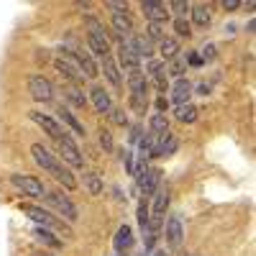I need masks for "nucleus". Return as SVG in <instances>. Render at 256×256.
Wrapping results in <instances>:
<instances>
[{
	"label": "nucleus",
	"instance_id": "f257e3e1",
	"mask_svg": "<svg viewBox=\"0 0 256 256\" xmlns=\"http://www.w3.org/2000/svg\"><path fill=\"white\" fill-rule=\"evenodd\" d=\"M31 154H34V162L41 166V169H44V172L46 174H52L56 182H62L64 187H67V190H74L77 187V180H74V174L70 172V169L67 166H64L54 154H49V148L46 146H41V144H34L31 146Z\"/></svg>",
	"mask_w": 256,
	"mask_h": 256
},
{
	"label": "nucleus",
	"instance_id": "f03ea898",
	"mask_svg": "<svg viewBox=\"0 0 256 256\" xmlns=\"http://www.w3.org/2000/svg\"><path fill=\"white\" fill-rule=\"evenodd\" d=\"M20 212H26V216L34 220V223H38V228H54V230H62L64 236H72V228L64 223V220H59V218H54L49 210H44V208H38V205H20Z\"/></svg>",
	"mask_w": 256,
	"mask_h": 256
},
{
	"label": "nucleus",
	"instance_id": "7ed1b4c3",
	"mask_svg": "<svg viewBox=\"0 0 256 256\" xmlns=\"http://www.w3.org/2000/svg\"><path fill=\"white\" fill-rule=\"evenodd\" d=\"M46 200L54 205V210H56V212H62V216H64V220L74 223V220L80 218V210H77V205H74V202H72L67 195H62L59 190L49 192V195H46Z\"/></svg>",
	"mask_w": 256,
	"mask_h": 256
},
{
	"label": "nucleus",
	"instance_id": "20e7f679",
	"mask_svg": "<svg viewBox=\"0 0 256 256\" xmlns=\"http://www.w3.org/2000/svg\"><path fill=\"white\" fill-rule=\"evenodd\" d=\"M28 92L38 102H52L54 100V88H52V82L44 74H31L28 77Z\"/></svg>",
	"mask_w": 256,
	"mask_h": 256
},
{
	"label": "nucleus",
	"instance_id": "39448f33",
	"mask_svg": "<svg viewBox=\"0 0 256 256\" xmlns=\"http://www.w3.org/2000/svg\"><path fill=\"white\" fill-rule=\"evenodd\" d=\"M10 182L24 192V195H28V198H44V184H41L36 177H31V174H10Z\"/></svg>",
	"mask_w": 256,
	"mask_h": 256
},
{
	"label": "nucleus",
	"instance_id": "423d86ee",
	"mask_svg": "<svg viewBox=\"0 0 256 256\" xmlns=\"http://www.w3.org/2000/svg\"><path fill=\"white\" fill-rule=\"evenodd\" d=\"M31 120L36 123V126H41L44 128V134H49L54 141H59V138H64L67 136V131L62 128V123L56 120V118H52V116H46V113H38V110H31Z\"/></svg>",
	"mask_w": 256,
	"mask_h": 256
},
{
	"label": "nucleus",
	"instance_id": "0eeeda50",
	"mask_svg": "<svg viewBox=\"0 0 256 256\" xmlns=\"http://www.w3.org/2000/svg\"><path fill=\"white\" fill-rule=\"evenodd\" d=\"M166 208H169V192H166V187H159V190L154 192V210L148 212V226L159 228Z\"/></svg>",
	"mask_w": 256,
	"mask_h": 256
},
{
	"label": "nucleus",
	"instance_id": "6e6552de",
	"mask_svg": "<svg viewBox=\"0 0 256 256\" xmlns=\"http://www.w3.org/2000/svg\"><path fill=\"white\" fill-rule=\"evenodd\" d=\"M74 54V59H77V70H80V74L82 77H88V80H95L98 74H100V70H98V64H95V59H92V54L88 52V49H74L72 52Z\"/></svg>",
	"mask_w": 256,
	"mask_h": 256
},
{
	"label": "nucleus",
	"instance_id": "1a4fd4ad",
	"mask_svg": "<svg viewBox=\"0 0 256 256\" xmlns=\"http://www.w3.org/2000/svg\"><path fill=\"white\" fill-rule=\"evenodd\" d=\"M56 148H59L62 159H64V162H70L72 166H82V164H84V159H82V154H80V148H77V144L72 141L70 134L56 141Z\"/></svg>",
	"mask_w": 256,
	"mask_h": 256
},
{
	"label": "nucleus",
	"instance_id": "9d476101",
	"mask_svg": "<svg viewBox=\"0 0 256 256\" xmlns=\"http://www.w3.org/2000/svg\"><path fill=\"white\" fill-rule=\"evenodd\" d=\"M141 8H144V16L152 20V24H166V18H169V6L159 3V0H144Z\"/></svg>",
	"mask_w": 256,
	"mask_h": 256
},
{
	"label": "nucleus",
	"instance_id": "9b49d317",
	"mask_svg": "<svg viewBox=\"0 0 256 256\" xmlns=\"http://www.w3.org/2000/svg\"><path fill=\"white\" fill-rule=\"evenodd\" d=\"M182 236H184L182 220L177 216H169V220H166V244H169V248L177 251L182 246Z\"/></svg>",
	"mask_w": 256,
	"mask_h": 256
},
{
	"label": "nucleus",
	"instance_id": "f8f14e48",
	"mask_svg": "<svg viewBox=\"0 0 256 256\" xmlns=\"http://www.w3.org/2000/svg\"><path fill=\"white\" fill-rule=\"evenodd\" d=\"M54 67H56V72H59V74H62L64 80H67V82H72V88H77V84H82V80H84V77L80 74V70L74 67L72 62H67V59L62 56V59H56V62H54Z\"/></svg>",
	"mask_w": 256,
	"mask_h": 256
},
{
	"label": "nucleus",
	"instance_id": "ddd939ff",
	"mask_svg": "<svg viewBox=\"0 0 256 256\" xmlns=\"http://www.w3.org/2000/svg\"><path fill=\"white\" fill-rule=\"evenodd\" d=\"M177 146H180L177 136H172V134H164V136H159V138H156L152 156H172V154L177 152Z\"/></svg>",
	"mask_w": 256,
	"mask_h": 256
},
{
	"label": "nucleus",
	"instance_id": "4468645a",
	"mask_svg": "<svg viewBox=\"0 0 256 256\" xmlns=\"http://www.w3.org/2000/svg\"><path fill=\"white\" fill-rule=\"evenodd\" d=\"M126 46L131 49L138 59H141V56H146V59L154 56V44H152L148 38H144V36H131V41H126Z\"/></svg>",
	"mask_w": 256,
	"mask_h": 256
},
{
	"label": "nucleus",
	"instance_id": "2eb2a0df",
	"mask_svg": "<svg viewBox=\"0 0 256 256\" xmlns=\"http://www.w3.org/2000/svg\"><path fill=\"white\" fill-rule=\"evenodd\" d=\"M90 100H92V105H95L98 113H110V110H113V100H110L108 90L92 88V90H90Z\"/></svg>",
	"mask_w": 256,
	"mask_h": 256
},
{
	"label": "nucleus",
	"instance_id": "dca6fc26",
	"mask_svg": "<svg viewBox=\"0 0 256 256\" xmlns=\"http://www.w3.org/2000/svg\"><path fill=\"white\" fill-rule=\"evenodd\" d=\"M159 182H162V172H159V169H146V172L141 174V192L146 198L154 195V192L159 190Z\"/></svg>",
	"mask_w": 256,
	"mask_h": 256
},
{
	"label": "nucleus",
	"instance_id": "f3484780",
	"mask_svg": "<svg viewBox=\"0 0 256 256\" xmlns=\"http://www.w3.org/2000/svg\"><path fill=\"white\" fill-rule=\"evenodd\" d=\"M118 62L123 64L128 72H138V70H141V59L126 46V41H120V46H118Z\"/></svg>",
	"mask_w": 256,
	"mask_h": 256
},
{
	"label": "nucleus",
	"instance_id": "a211bd4d",
	"mask_svg": "<svg viewBox=\"0 0 256 256\" xmlns=\"http://www.w3.org/2000/svg\"><path fill=\"white\" fill-rule=\"evenodd\" d=\"M128 88H131V98H146L148 95V82H146L141 70L128 74Z\"/></svg>",
	"mask_w": 256,
	"mask_h": 256
},
{
	"label": "nucleus",
	"instance_id": "6ab92c4d",
	"mask_svg": "<svg viewBox=\"0 0 256 256\" xmlns=\"http://www.w3.org/2000/svg\"><path fill=\"white\" fill-rule=\"evenodd\" d=\"M148 74L154 77L156 90H159V92H166V64H164V62L152 59V62H148Z\"/></svg>",
	"mask_w": 256,
	"mask_h": 256
},
{
	"label": "nucleus",
	"instance_id": "aec40b11",
	"mask_svg": "<svg viewBox=\"0 0 256 256\" xmlns=\"http://www.w3.org/2000/svg\"><path fill=\"white\" fill-rule=\"evenodd\" d=\"M131 246H134V230H131V226L123 223L118 228V233H116V251L118 254H126Z\"/></svg>",
	"mask_w": 256,
	"mask_h": 256
},
{
	"label": "nucleus",
	"instance_id": "412c9836",
	"mask_svg": "<svg viewBox=\"0 0 256 256\" xmlns=\"http://www.w3.org/2000/svg\"><path fill=\"white\" fill-rule=\"evenodd\" d=\"M190 95H192V84H190L184 77H180V80L174 82V88H172V100H174L177 105H184V102L190 100Z\"/></svg>",
	"mask_w": 256,
	"mask_h": 256
},
{
	"label": "nucleus",
	"instance_id": "4be33fe9",
	"mask_svg": "<svg viewBox=\"0 0 256 256\" xmlns=\"http://www.w3.org/2000/svg\"><path fill=\"white\" fill-rule=\"evenodd\" d=\"M88 44H90V52H95L100 59L110 56V41H108V38L95 36V34H88Z\"/></svg>",
	"mask_w": 256,
	"mask_h": 256
},
{
	"label": "nucleus",
	"instance_id": "5701e85b",
	"mask_svg": "<svg viewBox=\"0 0 256 256\" xmlns=\"http://www.w3.org/2000/svg\"><path fill=\"white\" fill-rule=\"evenodd\" d=\"M113 28L118 31V36H120V41H123L126 36H134V20L128 18L126 13H123V16H113Z\"/></svg>",
	"mask_w": 256,
	"mask_h": 256
},
{
	"label": "nucleus",
	"instance_id": "b1692460",
	"mask_svg": "<svg viewBox=\"0 0 256 256\" xmlns=\"http://www.w3.org/2000/svg\"><path fill=\"white\" fill-rule=\"evenodd\" d=\"M159 52H162L164 59H177V56H180V41L172 38V36L162 38V41H159Z\"/></svg>",
	"mask_w": 256,
	"mask_h": 256
},
{
	"label": "nucleus",
	"instance_id": "393cba45",
	"mask_svg": "<svg viewBox=\"0 0 256 256\" xmlns=\"http://www.w3.org/2000/svg\"><path fill=\"white\" fill-rule=\"evenodd\" d=\"M102 74L110 80V84H116V88H120L123 80H120V72H118V64L110 59V56H105L102 59Z\"/></svg>",
	"mask_w": 256,
	"mask_h": 256
},
{
	"label": "nucleus",
	"instance_id": "a878e982",
	"mask_svg": "<svg viewBox=\"0 0 256 256\" xmlns=\"http://www.w3.org/2000/svg\"><path fill=\"white\" fill-rule=\"evenodd\" d=\"M177 120L180 123H195L198 120V108H195V105H190V102L177 105Z\"/></svg>",
	"mask_w": 256,
	"mask_h": 256
},
{
	"label": "nucleus",
	"instance_id": "bb28decb",
	"mask_svg": "<svg viewBox=\"0 0 256 256\" xmlns=\"http://www.w3.org/2000/svg\"><path fill=\"white\" fill-rule=\"evenodd\" d=\"M164 134H169V123H166V118H164L162 113L152 116V138H159V136H164Z\"/></svg>",
	"mask_w": 256,
	"mask_h": 256
},
{
	"label": "nucleus",
	"instance_id": "cd10ccee",
	"mask_svg": "<svg viewBox=\"0 0 256 256\" xmlns=\"http://www.w3.org/2000/svg\"><path fill=\"white\" fill-rule=\"evenodd\" d=\"M56 113H59V118H62L64 123H67V126L72 128V131H74L77 136H84V128H82V123H80V120H77V118H74V116H72L67 108H59Z\"/></svg>",
	"mask_w": 256,
	"mask_h": 256
},
{
	"label": "nucleus",
	"instance_id": "c85d7f7f",
	"mask_svg": "<svg viewBox=\"0 0 256 256\" xmlns=\"http://www.w3.org/2000/svg\"><path fill=\"white\" fill-rule=\"evenodd\" d=\"M34 236H36V241H41V244H46V246H54V248H62V241L54 236L52 230H46V228H36L34 230Z\"/></svg>",
	"mask_w": 256,
	"mask_h": 256
},
{
	"label": "nucleus",
	"instance_id": "c756f323",
	"mask_svg": "<svg viewBox=\"0 0 256 256\" xmlns=\"http://www.w3.org/2000/svg\"><path fill=\"white\" fill-rule=\"evenodd\" d=\"M192 18H195V26H200V28L210 26V8L208 6H195L192 8Z\"/></svg>",
	"mask_w": 256,
	"mask_h": 256
},
{
	"label": "nucleus",
	"instance_id": "7c9ffc66",
	"mask_svg": "<svg viewBox=\"0 0 256 256\" xmlns=\"http://www.w3.org/2000/svg\"><path fill=\"white\" fill-rule=\"evenodd\" d=\"M84 184H88L90 195H100V192H102V180H100L95 172H88V174H84Z\"/></svg>",
	"mask_w": 256,
	"mask_h": 256
},
{
	"label": "nucleus",
	"instance_id": "2f4dec72",
	"mask_svg": "<svg viewBox=\"0 0 256 256\" xmlns=\"http://www.w3.org/2000/svg\"><path fill=\"white\" fill-rule=\"evenodd\" d=\"M64 95H67L77 105V108H84V105H88V98H84L82 90H77V88H67V90H64Z\"/></svg>",
	"mask_w": 256,
	"mask_h": 256
},
{
	"label": "nucleus",
	"instance_id": "473e14b6",
	"mask_svg": "<svg viewBox=\"0 0 256 256\" xmlns=\"http://www.w3.org/2000/svg\"><path fill=\"white\" fill-rule=\"evenodd\" d=\"M84 24H88V34H95V36H102V38H108V31H105V26L100 24V20L98 18H88V20H84Z\"/></svg>",
	"mask_w": 256,
	"mask_h": 256
},
{
	"label": "nucleus",
	"instance_id": "72a5a7b5",
	"mask_svg": "<svg viewBox=\"0 0 256 256\" xmlns=\"http://www.w3.org/2000/svg\"><path fill=\"white\" fill-rule=\"evenodd\" d=\"M148 41H162V38H166V34H164V24H152L148 26V36H146Z\"/></svg>",
	"mask_w": 256,
	"mask_h": 256
},
{
	"label": "nucleus",
	"instance_id": "f704fd0d",
	"mask_svg": "<svg viewBox=\"0 0 256 256\" xmlns=\"http://www.w3.org/2000/svg\"><path fill=\"white\" fill-rule=\"evenodd\" d=\"M100 146L105 148V152H113V136H110V131L108 128H100Z\"/></svg>",
	"mask_w": 256,
	"mask_h": 256
},
{
	"label": "nucleus",
	"instance_id": "c9c22d12",
	"mask_svg": "<svg viewBox=\"0 0 256 256\" xmlns=\"http://www.w3.org/2000/svg\"><path fill=\"white\" fill-rule=\"evenodd\" d=\"M174 31H177V36H184V38H190V36H192L190 24H187L184 18H177V20H174Z\"/></svg>",
	"mask_w": 256,
	"mask_h": 256
},
{
	"label": "nucleus",
	"instance_id": "e433bc0d",
	"mask_svg": "<svg viewBox=\"0 0 256 256\" xmlns=\"http://www.w3.org/2000/svg\"><path fill=\"white\" fill-rule=\"evenodd\" d=\"M138 226L141 228L148 226V202L146 200H141V205H138Z\"/></svg>",
	"mask_w": 256,
	"mask_h": 256
},
{
	"label": "nucleus",
	"instance_id": "4c0bfd02",
	"mask_svg": "<svg viewBox=\"0 0 256 256\" xmlns=\"http://www.w3.org/2000/svg\"><path fill=\"white\" fill-rule=\"evenodd\" d=\"M169 74H174V77H182V72H184V62L177 56V59H172V67L166 70Z\"/></svg>",
	"mask_w": 256,
	"mask_h": 256
},
{
	"label": "nucleus",
	"instance_id": "58836bf2",
	"mask_svg": "<svg viewBox=\"0 0 256 256\" xmlns=\"http://www.w3.org/2000/svg\"><path fill=\"white\" fill-rule=\"evenodd\" d=\"M110 120H113L116 126H126V123H128V118H126V113H123L120 108H116V110H110Z\"/></svg>",
	"mask_w": 256,
	"mask_h": 256
},
{
	"label": "nucleus",
	"instance_id": "ea45409f",
	"mask_svg": "<svg viewBox=\"0 0 256 256\" xmlns=\"http://www.w3.org/2000/svg\"><path fill=\"white\" fill-rule=\"evenodd\" d=\"M169 8H172L177 16H184V13L190 10V6H187V3H182V0H174V3H169Z\"/></svg>",
	"mask_w": 256,
	"mask_h": 256
},
{
	"label": "nucleus",
	"instance_id": "a19ab883",
	"mask_svg": "<svg viewBox=\"0 0 256 256\" xmlns=\"http://www.w3.org/2000/svg\"><path fill=\"white\" fill-rule=\"evenodd\" d=\"M200 59L202 62H210V59H216V46H212V44H208L202 52H200Z\"/></svg>",
	"mask_w": 256,
	"mask_h": 256
},
{
	"label": "nucleus",
	"instance_id": "79ce46f5",
	"mask_svg": "<svg viewBox=\"0 0 256 256\" xmlns=\"http://www.w3.org/2000/svg\"><path fill=\"white\" fill-rule=\"evenodd\" d=\"M238 6H241L238 0H223V8H226V10H236Z\"/></svg>",
	"mask_w": 256,
	"mask_h": 256
},
{
	"label": "nucleus",
	"instance_id": "37998d69",
	"mask_svg": "<svg viewBox=\"0 0 256 256\" xmlns=\"http://www.w3.org/2000/svg\"><path fill=\"white\" fill-rule=\"evenodd\" d=\"M190 64H195V67H200V64H202L200 54H190Z\"/></svg>",
	"mask_w": 256,
	"mask_h": 256
},
{
	"label": "nucleus",
	"instance_id": "c03bdc74",
	"mask_svg": "<svg viewBox=\"0 0 256 256\" xmlns=\"http://www.w3.org/2000/svg\"><path fill=\"white\" fill-rule=\"evenodd\" d=\"M166 105H169V102H166V100H164V98H159V100H156V108H159V110H162V113H164V110H166Z\"/></svg>",
	"mask_w": 256,
	"mask_h": 256
},
{
	"label": "nucleus",
	"instance_id": "a18cd8bd",
	"mask_svg": "<svg viewBox=\"0 0 256 256\" xmlns=\"http://www.w3.org/2000/svg\"><path fill=\"white\" fill-rule=\"evenodd\" d=\"M198 92H200V95H208V92H210V88H208V84H200Z\"/></svg>",
	"mask_w": 256,
	"mask_h": 256
},
{
	"label": "nucleus",
	"instance_id": "49530a36",
	"mask_svg": "<svg viewBox=\"0 0 256 256\" xmlns=\"http://www.w3.org/2000/svg\"><path fill=\"white\" fill-rule=\"evenodd\" d=\"M152 256H169V254H166V251H154Z\"/></svg>",
	"mask_w": 256,
	"mask_h": 256
},
{
	"label": "nucleus",
	"instance_id": "de8ad7c7",
	"mask_svg": "<svg viewBox=\"0 0 256 256\" xmlns=\"http://www.w3.org/2000/svg\"><path fill=\"white\" fill-rule=\"evenodd\" d=\"M41 256H52V254H41Z\"/></svg>",
	"mask_w": 256,
	"mask_h": 256
}]
</instances>
